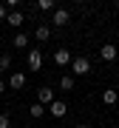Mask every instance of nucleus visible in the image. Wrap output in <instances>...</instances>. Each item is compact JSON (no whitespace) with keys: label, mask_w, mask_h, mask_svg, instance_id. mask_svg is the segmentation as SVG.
Instances as JSON below:
<instances>
[{"label":"nucleus","mask_w":119,"mask_h":128,"mask_svg":"<svg viewBox=\"0 0 119 128\" xmlns=\"http://www.w3.org/2000/svg\"><path fill=\"white\" fill-rule=\"evenodd\" d=\"M0 128H11V120H9V114H0Z\"/></svg>","instance_id":"obj_17"},{"label":"nucleus","mask_w":119,"mask_h":128,"mask_svg":"<svg viewBox=\"0 0 119 128\" xmlns=\"http://www.w3.org/2000/svg\"><path fill=\"white\" fill-rule=\"evenodd\" d=\"M9 88H14V91H20V88L26 86V74L23 71H11V77H9V82H6Z\"/></svg>","instance_id":"obj_4"},{"label":"nucleus","mask_w":119,"mask_h":128,"mask_svg":"<svg viewBox=\"0 0 119 128\" xmlns=\"http://www.w3.org/2000/svg\"><path fill=\"white\" fill-rule=\"evenodd\" d=\"M37 9L40 12H54L57 6H54V0H37Z\"/></svg>","instance_id":"obj_14"},{"label":"nucleus","mask_w":119,"mask_h":128,"mask_svg":"<svg viewBox=\"0 0 119 128\" xmlns=\"http://www.w3.org/2000/svg\"><path fill=\"white\" fill-rule=\"evenodd\" d=\"M37 102H40V105H46V108H48V105L54 102V91H51L48 86H43L40 91H37Z\"/></svg>","instance_id":"obj_6"},{"label":"nucleus","mask_w":119,"mask_h":128,"mask_svg":"<svg viewBox=\"0 0 119 128\" xmlns=\"http://www.w3.org/2000/svg\"><path fill=\"white\" fill-rule=\"evenodd\" d=\"M60 88H62V91H71L74 88V77L71 74H62V77H60Z\"/></svg>","instance_id":"obj_13"},{"label":"nucleus","mask_w":119,"mask_h":128,"mask_svg":"<svg viewBox=\"0 0 119 128\" xmlns=\"http://www.w3.org/2000/svg\"><path fill=\"white\" fill-rule=\"evenodd\" d=\"M102 102H105V105H116V102H119V91L105 88V91H102Z\"/></svg>","instance_id":"obj_10"},{"label":"nucleus","mask_w":119,"mask_h":128,"mask_svg":"<svg viewBox=\"0 0 119 128\" xmlns=\"http://www.w3.org/2000/svg\"><path fill=\"white\" fill-rule=\"evenodd\" d=\"M28 68H31V71H40L43 68V54H40V51H28Z\"/></svg>","instance_id":"obj_8"},{"label":"nucleus","mask_w":119,"mask_h":128,"mask_svg":"<svg viewBox=\"0 0 119 128\" xmlns=\"http://www.w3.org/2000/svg\"><path fill=\"white\" fill-rule=\"evenodd\" d=\"M6 23L14 26V28H20V26L26 23V17H23V12H9V14H6Z\"/></svg>","instance_id":"obj_9"},{"label":"nucleus","mask_w":119,"mask_h":128,"mask_svg":"<svg viewBox=\"0 0 119 128\" xmlns=\"http://www.w3.org/2000/svg\"><path fill=\"white\" fill-rule=\"evenodd\" d=\"M3 94H6V82L0 80V97H3Z\"/></svg>","instance_id":"obj_19"},{"label":"nucleus","mask_w":119,"mask_h":128,"mask_svg":"<svg viewBox=\"0 0 119 128\" xmlns=\"http://www.w3.org/2000/svg\"><path fill=\"white\" fill-rule=\"evenodd\" d=\"M116 17H119V12H116Z\"/></svg>","instance_id":"obj_21"},{"label":"nucleus","mask_w":119,"mask_h":128,"mask_svg":"<svg viewBox=\"0 0 119 128\" xmlns=\"http://www.w3.org/2000/svg\"><path fill=\"white\" fill-rule=\"evenodd\" d=\"M48 114L60 120V117H65V114H68V105H65L62 100H54V102H51V105H48Z\"/></svg>","instance_id":"obj_5"},{"label":"nucleus","mask_w":119,"mask_h":128,"mask_svg":"<svg viewBox=\"0 0 119 128\" xmlns=\"http://www.w3.org/2000/svg\"><path fill=\"white\" fill-rule=\"evenodd\" d=\"M68 68H71V74H74V77H85V74L91 71V60H88V57H74Z\"/></svg>","instance_id":"obj_1"},{"label":"nucleus","mask_w":119,"mask_h":128,"mask_svg":"<svg viewBox=\"0 0 119 128\" xmlns=\"http://www.w3.org/2000/svg\"><path fill=\"white\" fill-rule=\"evenodd\" d=\"M51 37V28L48 26H37V32H34V40H40V43H46Z\"/></svg>","instance_id":"obj_11"},{"label":"nucleus","mask_w":119,"mask_h":128,"mask_svg":"<svg viewBox=\"0 0 119 128\" xmlns=\"http://www.w3.org/2000/svg\"><path fill=\"white\" fill-rule=\"evenodd\" d=\"M99 57L105 60V63H114V60H119V48L111 46V43H105V46L99 48Z\"/></svg>","instance_id":"obj_2"},{"label":"nucleus","mask_w":119,"mask_h":128,"mask_svg":"<svg viewBox=\"0 0 119 128\" xmlns=\"http://www.w3.org/2000/svg\"><path fill=\"white\" fill-rule=\"evenodd\" d=\"M28 46V37L26 34H14V48H26Z\"/></svg>","instance_id":"obj_15"},{"label":"nucleus","mask_w":119,"mask_h":128,"mask_svg":"<svg viewBox=\"0 0 119 128\" xmlns=\"http://www.w3.org/2000/svg\"><path fill=\"white\" fill-rule=\"evenodd\" d=\"M6 68H11V57L9 54H0V71H6Z\"/></svg>","instance_id":"obj_16"},{"label":"nucleus","mask_w":119,"mask_h":128,"mask_svg":"<svg viewBox=\"0 0 119 128\" xmlns=\"http://www.w3.org/2000/svg\"><path fill=\"white\" fill-rule=\"evenodd\" d=\"M68 20H71L68 9H54V14H51V23L54 26H68Z\"/></svg>","instance_id":"obj_3"},{"label":"nucleus","mask_w":119,"mask_h":128,"mask_svg":"<svg viewBox=\"0 0 119 128\" xmlns=\"http://www.w3.org/2000/svg\"><path fill=\"white\" fill-rule=\"evenodd\" d=\"M6 14H9V9H6V6H0V20H6Z\"/></svg>","instance_id":"obj_18"},{"label":"nucleus","mask_w":119,"mask_h":128,"mask_svg":"<svg viewBox=\"0 0 119 128\" xmlns=\"http://www.w3.org/2000/svg\"><path fill=\"white\" fill-rule=\"evenodd\" d=\"M74 128H88V125H85V122H77V125H74Z\"/></svg>","instance_id":"obj_20"},{"label":"nucleus","mask_w":119,"mask_h":128,"mask_svg":"<svg viewBox=\"0 0 119 128\" xmlns=\"http://www.w3.org/2000/svg\"><path fill=\"white\" fill-rule=\"evenodd\" d=\"M71 60H74V57H71V54H68L65 48H57V51H54V63L60 66V68H65V66H71Z\"/></svg>","instance_id":"obj_7"},{"label":"nucleus","mask_w":119,"mask_h":128,"mask_svg":"<svg viewBox=\"0 0 119 128\" xmlns=\"http://www.w3.org/2000/svg\"><path fill=\"white\" fill-rule=\"evenodd\" d=\"M28 114H31L34 120H40V117H46V105H40V102H31V108H28Z\"/></svg>","instance_id":"obj_12"}]
</instances>
